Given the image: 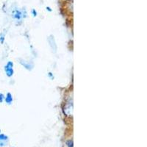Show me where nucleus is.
<instances>
[{"instance_id": "7ed1b4c3", "label": "nucleus", "mask_w": 147, "mask_h": 147, "mask_svg": "<svg viewBox=\"0 0 147 147\" xmlns=\"http://www.w3.org/2000/svg\"><path fill=\"white\" fill-rule=\"evenodd\" d=\"M5 101H6V102L8 104H10L12 102V101H13V98H12V95L10 94H7V96H6V98H5Z\"/></svg>"}, {"instance_id": "f257e3e1", "label": "nucleus", "mask_w": 147, "mask_h": 147, "mask_svg": "<svg viewBox=\"0 0 147 147\" xmlns=\"http://www.w3.org/2000/svg\"><path fill=\"white\" fill-rule=\"evenodd\" d=\"M13 63L12 62H8L7 64L5 65V70L6 74H7V75L8 77H11L13 74Z\"/></svg>"}, {"instance_id": "0eeeda50", "label": "nucleus", "mask_w": 147, "mask_h": 147, "mask_svg": "<svg viewBox=\"0 0 147 147\" xmlns=\"http://www.w3.org/2000/svg\"><path fill=\"white\" fill-rule=\"evenodd\" d=\"M4 98H5V97H4L3 94H0V102H2Z\"/></svg>"}, {"instance_id": "20e7f679", "label": "nucleus", "mask_w": 147, "mask_h": 147, "mask_svg": "<svg viewBox=\"0 0 147 147\" xmlns=\"http://www.w3.org/2000/svg\"><path fill=\"white\" fill-rule=\"evenodd\" d=\"M21 13L19 11H18V10H16L15 13V14H14V17H15L16 18H18V19H19V18H21Z\"/></svg>"}, {"instance_id": "6e6552de", "label": "nucleus", "mask_w": 147, "mask_h": 147, "mask_svg": "<svg viewBox=\"0 0 147 147\" xmlns=\"http://www.w3.org/2000/svg\"><path fill=\"white\" fill-rule=\"evenodd\" d=\"M32 13H33V14H34V15H33L34 16H36V14H37V13H36V12L35 11V10H32Z\"/></svg>"}, {"instance_id": "39448f33", "label": "nucleus", "mask_w": 147, "mask_h": 147, "mask_svg": "<svg viewBox=\"0 0 147 147\" xmlns=\"http://www.w3.org/2000/svg\"><path fill=\"white\" fill-rule=\"evenodd\" d=\"M7 140V137L4 135H0V140Z\"/></svg>"}, {"instance_id": "423d86ee", "label": "nucleus", "mask_w": 147, "mask_h": 147, "mask_svg": "<svg viewBox=\"0 0 147 147\" xmlns=\"http://www.w3.org/2000/svg\"><path fill=\"white\" fill-rule=\"evenodd\" d=\"M67 145L69 146V147H73V142H72V140H69L67 142Z\"/></svg>"}, {"instance_id": "f03ea898", "label": "nucleus", "mask_w": 147, "mask_h": 147, "mask_svg": "<svg viewBox=\"0 0 147 147\" xmlns=\"http://www.w3.org/2000/svg\"><path fill=\"white\" fill-rule=\"evenodd\" d=\"M49 43L50 44V47L52 48V51L54 50V52H56L57 51V46L55 44V39H54V37L53 36H49Z\"/></svg>"}]
</instances>
